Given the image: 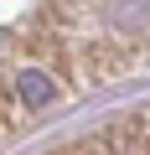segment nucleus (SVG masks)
Here are the masks:
<instances>
[{"instance_id": "obj_1", "label": "nucleus", "mask_w": 150, "mask_h": 155, "mask_svg": "<svg viewBox=\"0 0 150 155\" xmlns=\"http://www.w3.org/2000/svg\"><path fill=\"white\" fill-rule=\"evenodd\" d=\"M98 21L119 36H145L150 26V0H98Z\"/></svg>"}, {"instance_id": "obj_2", "label": "nucleus", "mask_w": 150, "mask_h": 155, "mask_svg": "<svg viewBox=\"0 0 150 155\" xmlns=\"http://www.w3.org/2000/svg\"><path fill=\"white\" fill-rule=\"evenodd\" d=\"M16 104H26V109H47V104H57V78H52L47 67H36V62L16 67Z\"/></svg>"}]
</instances>
